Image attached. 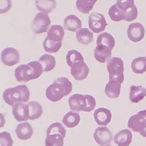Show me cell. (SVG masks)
I'll return each instance as SVG.
<instances>
[{
    "label": "cell",
    "mask_w": 146,
    "mask_h": 146,
    "mask_svg": "<svg viewBox=\"0 0 146 146\" xmlns=\"http://www.w3.org/2000/svg\"><path fill=\"white\" fill-rule=\"evenodd\" d=\"M72 90L71 82L66 77H60L56 79L52 84L47 88L46 96L50 101L57 102L64 96L68 95Z\"/></svg>",
    "instance_id": "6da1fadb"
},
{
    "label": "cell",
    "mask_w": 146,
    "mask_h": 146,
    "mask_svg": "<svg viewBox=\"0 0 146 146\" xmlns=\"http://www.w3.org/2000/svg\"><path fill=\"white\" fill-rule=\"evenodd\" d=\"M64 30L59 25H52L47 31V35L43 42V48L48 53H57L62 46Z\"/></svg>",
    "instance_id": "7a4b0ae2"
},
{
    "label": "cell",
    "mask_w": 146,
    "mask_h": 146,
    "mask_svg": "<svg viewBox=\"0 0 146 146\" xmlns=\"http://www.w3.org/2000/svg\"><path fill=\"white\" fill-rule=\"evenodd\" d=\"M43 72L39 61L21 64L15 70V77L18 82H28L40 77Z\"/></svg>",
    "instance_id": "3957f363"
},
{
    "label": "cell",
    "mask_w": 146,
    "mask_h": 146,
    "mask_svg": "<svg viewBox=\"0 0 146 146\" xmlns=\"http://www.w3.org/2000/svg\"><path fill=\"white\" fill-rule=\"evenodd\" d=\"M68 104L71 111L91 112L96 106V101L92 95L75 94L70 96Z\"/></svg>",
    "instance_id": "277c9868"
},
{
    "label": "cell",
    "mask_w": 146,
    "mask_h": 146,
    "mask_svg": "<svg viewBox=\"0 0 146 146\" xmlns=\"http://www.w3.org/2000/svg\"><path fill=\"white\" fill-rule=\"evenodd\" d=\"M30 98V91L25 85H18L4 90L3 99L9 106H13L18 102H27Z\"/></svg>",
    "instance_id": "5b68a950"
},
{
    "label": "cell",
    "mask_w": 146,
    "mask_h": 146,
    "mask_svg": "<svg viewBox=\"0 0 146 146\" xmlns=\"http://www.w3.org/2000/svg\"><path fill=\"white\" fill-rule=\"evenodd\" d=\"M107 70L109 80H116L122 84L124 81V63L119 57H114L108 62Z\"/></svg>",
    "instance_id": "8992f818"
},
{
    "label": "cell",
    "mask_w": 146,
    "mask_h": 146,
    "mask_svg": "<svg viewBox=\"0 0 146 146\" xmlns=\"http://www.w3.org/2000/svg\"><path fill=\"white\" fill-rule=\"evenodd\" d=\"M127 126L133 131L138 132L141 136L146 137V109L131 116Z\"/></svg>",
    "instance_id": "52a82bcc"
},
{
    "label": "cell",
    "mask_w": 146,
    "mask_h": 146,
    "mask_svg": "<svg viewBox=\"0 0 146 146\" xmlns=\"http://www.w3.org/2000/svg\"><path fill=\"white\" fill-rule=\"evenodd\" d=\"M51 24V21L48 14L39 13L35 15L32 24V29L35 34L46 32Z\"/></svg>",
    "instance_id": "ba28073f"
},
{
    "label": "cell",
    "mask_w": 146,
    "mask_h": 146,
    "mask_svg": "<svg viewBox=\"0 0 146 146\" xmlns=\"http://www.w3.org/2000/svg\"><path fill=\"white\" fill-rule=\"evenodd\" d=\"M88 25L93 32L99 33L105 29L107 23L104 15L98 13H92L88 18Z\"/></svg>",
    "instance_id": "9c48e42d"
},
{
    "label": "cell",
    "mask_w": 146,
    "mask_h": 146,
    "mask_svg": "<svg viewBox=\"0 0 146 146\" xmlns=\"http://www.w3.org/2000/svg\"><path fill=\"white\" fill-rule=\"evenodd\" d=\"M1 60L5 66H14L20 62V54L16 48L11 47H6L1 52Z\"/></svg>",
    "instance_id": "30bf717a"
},
{
    "label": "cell",
    "mask_w": 146,
    "mask_h": 146,
    "mask_svg": "<svg viewBox=\"0 0 146 146\" xmlns=\"http://www.w3.org/2000/svg\"><path fill=\"white\" fill-rule=\"evenodd\" d=\"M94 138L97 144L104 146L112 142L113 135L111 130L106 127H98L94 133Z\"/></svg>",
    "instance_id": "8fae6325"
},
{
    "label": "cell",
    "mask_w": 146,
    "mask_h": 146,
    "mask_svg": "<svg viewBox=\"0 0 146 146\" xmlns=\"http://www.w3.org/2000/svg\"><path fill=\"white\" fill-rule=\"evenodd\" d=\"M71 74L78 81L86 79L89 74L90 69L84 61H80L73 64L71 67Z\"/></svg>",
    "instance_id": "7c38bea8"
},
{
    "label": "cell",
    "mask_w": 146,
    "mask_h": 146,
    "mask_svg": "<svg viewBox=\"0 0 146 146\" xmlns=\"http://www.w3.org/2000/svg\"><path fill=\"white\" fill-rule=\"evenodd\" d=\"M127 33L131 41L138 42L143 39L145 35V29L140 23H133L129 26Z\"/></svg>",
    "instance_id": "4fadbf2b"
},
{
    "label": "cell",
    "mask_w": 146,
    "mask_h": 146,
    "mask_svg": "<svg viewBox=\"0 0 146 146\" xmlns=\"http://www.w3.org/2000/svg\"><path fill=\"white\" fill-rule=\"evenodd\" d=\"M94 117L96 123L98 125L106 126L111 122L112 115L109 109L100 108L95 111Z\"/></svg>",
    "instance_id": "5bb4252c"
},
{
    "label": "cell",
    "mask_w": 146,
    "mask_h": 146,
    "mask_svg": "<svg viewBox=\"0 0 146 146\" xmlns=\"http://www.w3.org/2000/svg\"><path fill=\"white\" fill-rule=\"evenodd\" d=\"M13 113L15 119L19 122L29 119L28 106L23 102H18L13 105Z\"/></svg>",
    "instance_id": "9a60e30c"
},
{
    "label": "cell",
    "mask_w": 146,
    "mask_h": 146,
    "mask_svg": "<svg viewBox=\"0 0 146 146\" xmlns=\"http://www.w3.org/2000/svg\"><path fill=\"white\" fill-rule=\"evenodd\" d=\"M111 50L106 46L97 45L94 50V57L100 63H105L111 58Z\"/></svg>",
    "instance_id": "2e32d148"
},
{
    "label": "cell",
    "mask_w": 146,
    "mask_h": 146,
    "mask_svg": "<svg viewBox=\"0 0 146 146\" xmlns=\"http://www.w3.org/2000/svg\"><path fill=\"white\" fill-rule=\"evenodd\" d=\"M15 132L18 138L21 140L30 139L33 133V128L28 121H25L17 125Z\"/></svg>",
    "instance_id": "e0dca14e"
},
{
    "label": "cell",
    "mask_w": 146,
    "mask_h": 146,
    "mask_svg": "<svg viewBox=\"0 0 146 146\" xmlns=\"http://www.w3.org/2000/svg\"><path fill=\"white\" fill-rule=\"evenodd\" d=\"M133 135L127 129L118 132L114 137V142L118 146H128L132 141Z\"/></svg>",
    "instance_id": "ac0fdd59"
},
{
    "label": "cell",
    "mask_w": 146,
    "mask_h": 146,
    "mask_svg": "<svg viewBox=\"0 0 146 146\" xmlns=\"http://www.w3.org/2000/svg\"><path fill=\"white\" fill-rule=\"evenodd\" d=\"M121 84V83L116 80H109L105 88L106 95L110 98H117L120 93Z\"/></svg>",
    "instance_id": "d6986e66"
},
{
    "label": "cell",
    "mask_w": 146,
    "mask_h": 146,
    "mask_svg": "<svg viewBox=\"0 0 146 146\" xmlns=\"http://www.w3.org/2000/svg\"><path fill=\"white\" fill-rule=\"evenodd\" d=\"M82 27L81 19L75 15H69L64 19V28L66 30L71 32H76Z\"/></svg>",
    "instance_id": "ffe728a7"
},
{
    "label": "cell",
    "mask_w": 146,
    "mask_h": 146,
    "mask_svg": "<svg viewBox=\"0 0 146 146\" xmlns=\"http://www.w3.org/2000/svg\"><path fill=\"white\" fill-rule=\"evenodd\" d=\"M146 96V90L141 86H132L130 87L129 99L133 103H138Z\"/></svg>",
    "instance_id": "44dd1931"
},
{
    "label": "cell",
    "mask_w": 146,
    "mask_h": 146,
    "mask_svg": "<svg viewBox=\"0 0 146 146\" xmlns=\"http://www.w3.org/2000/svg\"><path fill=\"white\" fill-rule=\"evenodd\" d=\"M38 61L43 68V72H48L53 70L56 64L54 56L48 54H43Z\"/></svg>",
    "instance_id": "7402d4cb"
},
{
    "label": "cell",
    "mask_w": 146,
    "mask_h": 146,
    "mask_svg": "<svg viewBox=\"0 0 146 146\" xmlns=\"http://www.w3.org/2000/svg\"><path fill=\"white\" fill-rule=\"evenodd\" d=\"M76 38L79 43L87 45L93 41L94 34L89 29L81 28L77 31Z\"/></svg>",
    "instance_id": "603a6c76"
},
{
    "label": "cell",
    "mask_w": 146,
    "mask_h": 146,
    "mask_svg": "<svg viewBox=\"0 0 146 146\" xmlns=\"http://www.w3.org/2000/svg\"><path fill=\"white\" fill-rule=\"evenodd\" d=\"M57 5L56 0H36V6L38 10L45 14H49Z\"/></svg>",
    "instance_id": "cb8c5ba5"
},
{
    "label": "cell",
    "mask_w": 146,
    "mask_h": 146,
    "mask_svg": "<svg viewBox=\"0 0 146 146\" xmlns=\"http://www.w3.org/2000/svg\"><path fill=\"white\" fill-rule=\"evenodd\" d=\"M80 116L78 112L70 111L63 117V123L68 128L77 126L80 121Z\"/></svg>",
    "instance_id": "d4e9b609"
},
{
    "label": "cell",
    "mask_w": 146,
    "mask_h": 146,
    "mask_svg": "<svg viewBox=\"0 0 146 146\" xmlns=\"http://www.w3.org/2000/svg\"><path fill=\"white\" fill-rule=\"evenodd\" d=\"M27 105L29 109V119L33 120L39 119L43 113L42 105L36 101L29 102Z\"/></svg>",
    "instance_id": "484cf974"
},
{
    "label": "cell",
    "mask_w": 146,
    "mask_h": 146,
    "mask_svg": "<svg viewBox=\"0 0 146 146\" xmlns=\"http://www.w3.org/2000/svg\"><path fill=\"white\" fill-rule=\"evenodd\" d=\"M96 44L97 45L102 44L106 46L111 50H112L115 44V40L112 35L108 32H104L98 36Z\"/></svg>",
    "instance_id": "4316f807"
},
{
    "label": "cell",
    "mask_w": 146,
    "mask_h": 146,
    "mask_svg": "<svg viewBox=\"0 0 146 146\" xmlns=\"http://www.w3.org/2000/svg\"><path fill=\"white\" fill-rule=\"evenodd\" d=\"M133 71L136 74H143L146 71V57H139L134 59L131 64Z\"/></svg>",
    "instance_id": "83f0119b"
},
{
    "label": "cell",
    "mask_w": 146,
    "mask_h": 146,
    "mask_svg": "<svg viewBox=\"0 0 146 146\" xmlns=\"http://www.w3.org/2000/svg\"><path fill=\"white\" fill-rule=\"evenodd\" d=\"M98 0H77L76 7L82 14H89Z\"/></svg>",
    "instance_id": "f1b7e54d"
},
{
    "label": "cell",
    "mask_w": 146,
    "mask_h": 146,
    "mask_svg": "<svg viewBox=\"0 0 146 146\" xmlns=\"http://www.w3.org/2000/svg\"><path fill=\"white\" fill-rule=\"evenodd\" d=\"M44 144L45 146H63L64 137L57 133L46 135Z\"/></svg>",
    "instance_id": "f546056e"
},
{
    "label": "cell",
    "mask_w": 146,
    "mask_h": 146,
    "mask_svg": "<svg viewBox=\"0 0 146 146\" xmlns=\"http://www.w3.org/2000/svg\"><path fill=\"white\" fill-rule=\"evenodd\" d=\"M108 14L111 19L115 22H119L125 20V12L120 10L116 4L112 5L109 9Z\"/></svg>",
    "instance_id": "4dcf8cb0"
},
{
    "label": "cell",
    "mask_w": 146,
    "mask_h": 146,
    "mask_svg": "<svg viewBox=\"0 0 146 146\" xmlns=\"http://www.w3.org/2000/svg\"><path fill=\"white\" fill-rule=\"evenodd\" d=\"M66 61L67 64L71 67L73 64L80 62L84 61V58L82 54L76 50H69L66 55Z\"/></svg>",
    "instance_id": "1f68e13d"
},
{
    "label": "cell",
    "mask_w": 146,
    "mask_h": 146,
    "mask_svg": "<svg viewBox=\"0 0 146 146\" xmlns=\"http://www.w3.org/2000/svg\"><path fill=\"white\" fill-rule=\"evenodd\" d=\"M54 133L60 134L64 138L66 137V130L62 123L60 122H55L48 127L46 131V135Z\"/></svg>",
    "instance_id": "d6a6232c"
},
{
    "label": "cell",
    "mask_w": 146,
    "mask_h": 146,
    "mask_svg": "<svg viewBox=\"0 0 146 146\" xmlns=\"http://www.w3.org/2000/svg\"><path fill=\"white\" fill-rule=\"evenodd\" d=\"M14 141L10 133L7 131L0 133V146H13Z\"/></svg>",
    "instance_id": "836d02e7"
},
{
    "label": "cell",
    "mask_w": 146,
    "mask_h": 146,
    "mask_svg": "<svg viewBox=\"0 0 146 146\" xmlns=\"http://www.w3.org/2000/svg\"><path fill=\"white\" fill-rule=\"evenodd\" d=\"M125 20L127 22H131L135 20L138 16V10L135 4L128 8L125 11Z\"/></svg>",
    "instance_id": "e575fe53"
},
{
    "label": "cell",
    "mask_w": 146,
    "mask_h": 146,
    "mask_svg": "<svg viewBox=\"0 0 146 146\" xmlns=\"http://www.w3.org/2000/svg\"><path fill=\"white\" fill-rule=\"evenodd\" d=\"M135 5V0H117L116 5L121 11H125Z\"/></svg>",
    "instance_id": "d590c367"
},
{
    "label": "cell",
    "mask_w": 146,
    "mask_h": 146,
    "mask_svg": "<svg viewBox=\"0 0 146 146\" xmlns=\"http://www.w3.org/2000/svg\"><path fill=\"white\" fill-rule=\"evenodd\" d=\"M13 7L11 0H0V14H5Z\"/></svg>",
    "instance_id": "8d00e7d4"
},
{
    "label": "cell",
    "mask_w": 146,
    "mask_h": 146,
    "mask_svg": "<svg viewBox=\"0 0 146 146\" xmlns=\"http://www.w3.org/2000/svg\"><path fill=\"white\" fill-rule=\"evenodd\" d=\"M5 123V119L3 114L0 113V128L3 127Z\"/></svg>",
    "instance_id": "74e56055"
},
{
    "label": "cell",
    "mask_w": 146,
    "mask_h": 146,
    "mask_svg": "<svg viewBox=\"0 0 146 146\" xmlns=\"http://www.w3.org/2000/svg\"><path fill=\"white\" fill-rule=\"evenodd\" d=\"M105 146H112V145H109V144H108V145H105Z\"/></svg>",
    "instance_id": "f35d334b"
}]
</instances>
